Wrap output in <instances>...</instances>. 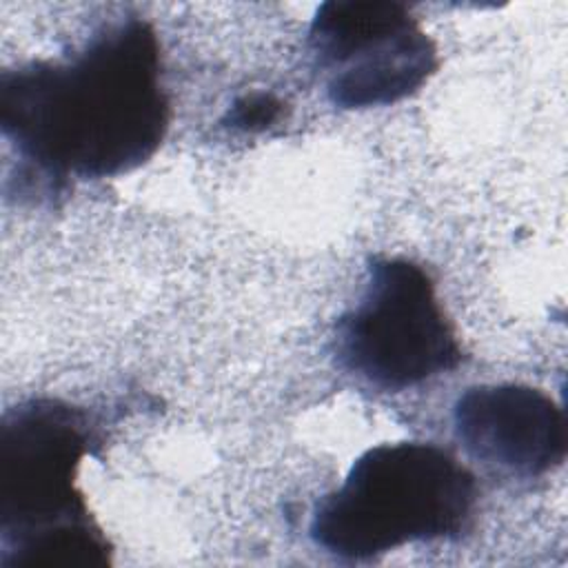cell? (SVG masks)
I'll list each match as a JSON object with an SVG mask.
<instances>
[{"label": "cell", "mask_w": 568, "mask_h": 568, "mask_svg": "<svg viewBox=\"0 0 568 568\" xmlns=\"http://www.w3.org/2000/svg\"><path fill=\"white\" fill-rule=\"evenodd\" d=\"M93 446L89 415L29 399L0 424V566L109 568L111 544L75 486Z\"/></svg>", "instance_id": "2"}, {"label": "cell", "mask_w": 568, "mask_h": 568, "mask_svg": "<svg viewBox=\"0 0 568 568\" xmlns=\"http://www.w3.org/2000/svg\"><path fill=\"white\" fill-rule=\"evenodd\" d=\"M284 102L268 91L240 95L222 118V126L240 133H262L284 115Z\"/></svg>", "instance_id": "7"}, {"label": "cell", "mask_w": 568, "mask_h": 568, "mask_svg": "<svg viewBox=\"0 0 568 568\" xmlns=\"http://www.w3.org/2000/svg\"><path fill=\"white\" fill-rule=\"evenodd\" d=\"M335 362L382 390H404L462 364L430 275L406 257H375L359 302L339 317Z\"/></svg>", "instance_id": "4"}, {"label": "cell", "mask_w": 568, "mask_h": 568, "mask_svg": "<svg viewBox=\"0 0 568 568\" xmlns=\"http://www.w3.org/2000/svg\"><path fill=\"white\" fill-rule=\"evenodd\" d=\"M169 115L160 42L138 16L102 27L69 60L0 75L2 135L53 189L142 166L160 149Z\"/></svg>", "instance_id": "1"}, {"label": "cell", "mask_w": 568, "mask_h": 568, "mask_svg": "<svg viewBox=\"0 0 568 568\" xmlns=\"http://www.w3.org/2000/svg\"><path fill=\"white\" fill-rule=\"evenodd\" d=\"M455 435L488 466L537 477L566 457L564 408L539 388L493 384L468 388L453 408Z\"/></svg>", "instance_id": "6"}, {"label": "cell", "mask_w": 568, "mask_h": 568, "mask_svg": "<svg viewBox=\"0 0 568 568\" xmlns=\"http://www.w3.org/2000/svg\"><path fill=\"white\" fill-rule=\"evenodd\" d=\"M475 501V477L444 448L379 444L317 504L311 537L337 559L366 561L404 544L459 537Z\"/></svg>", "instance_id": "3"}, {"label": "cell", "mask_w": 568, "mask_h": 568, "mask_svg": "<svg viewBox=\"0 0 568 568\" xmlns=\"http://www.w3.org/2000/svg\"><path fill=\"white\" fill-rule=\"evenodd\" d=\"M308 53L339 109L395 104L424 87L437 49L410 9L393 0H328L308 29Z\"/></svg>", "instance_id": "5"}]
</instances>
